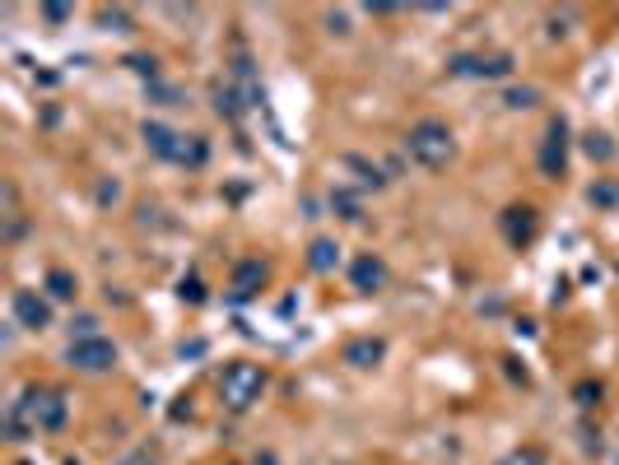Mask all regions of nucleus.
Returning a JSON list of instances; mask_svg holds the SVG:
<instances>
[{
    "label": "nucleus",
    "mask_w": 619,
    "mask_h": 465,
    "mask_svg": "<svg viewBox=\"0 0 619 465\" xmlns=\"http://www.w3.org/2000/svg\"><path fill=\"white\" fill-rule=\"evenodd\" d=\"M205 159H210V149H205L201 135H182V140H177V149H173L177 168H201Z\"/></svg>",
    "instance_id": "nucleus-13"
},
{
    "label": "nucleus",
    "mask_w": 619,
    "mask_h": 465,
    "mask_svg": "<svg viewBox=\"0 0 619 465\" xmlns=\"http://www.w3.org/2000/svg\"><path fill=\"white\" fill-rule=\"evenodd\" d=\"M266 261H238V270H233V298H238V303H247V298H256V293H261V284H266Z\"/></svg>",
    "instance_id": "nucleus-10"
},
{
    "label": "nucleus",
    "mask_w": 619,
    "mask_h": 465,
    "mask_svg": "<svg viewBox=\"0 0 619 465\" xmlns=\"http://www.w3.org/2000/svg\"><path fill=\"white\" fill-rule=\"evenodd\" d=\"M252 465H280V461H275V452H256Z\"/></svg>",
    "instance_id": "nucleus-25"
},
{
    "label": "nucleus",
    "mask_w": 619,
    "mask_h": 465,
    "mask_svg": "<svg viewBox=\"0 0 619 465\" xmlns=\"http://www.w3.org/2000/svg\"><path fill=\"white\" fill-rule=\"evenodd\" d=\"M350 284L359 293H377L382 284H387V261H382V256H373V252H364L350 266Z\"/></svg>",
    "instance_id": "nucleus-9"
},
{
    "label": "nucleus",
    "mask_w": 619,
    "mask_h": 465,
    "mask_svg": "<svg viewBox=\"0 0 619 465\" xmlns=\"http://www.w3.org/2000/svg\"><path fill=\"white\" fill-rule=\"evenodd\" d=\"M42 14H47L52 24H66V19H70V5H42Z\"/></svg>",
    "instance_id": "nucleus-23"
},
{
    "label": "nucleus",
    "mask_w": 619,
    "mask_h": 465,
    "mask_svg": "<svg viewBox=\"0 0 619 465\" xmlns=\"http://www.w3.org/2000/svg\"><path fill=\"white\" fill-rule=\"evenodd\" d=\"M587 196H592V205H619V186L615 182H596Z\"/></svg>",
    "instance_id": "nucleus-18"
},
{
    "label": "nucleus",
    "mask_w": 619,
    "mask_h": 465,
    "mask_svg": "<svg viewBox=\"0 0 619 465\" xmlns=\"http://www.w3.org/2000/svg\"><path fill=\"white\" fill-rule=\"evenodd\" d=\"M331 210H340V219H350V224L364 219V205H359V196H350V191H331Z\"/></svg>",
    "instance_id": "nucleus-16"
},
{
    "label": "nucleus",
    "mask_w": 619,
    "mask_h": 465,
    "mask_svg": "<svg viewBox=\"0 0 619 465\" xmlns=\"http://www.w3.org/2000/svg\"><path fill=\"white\" fill-rule=\"evenodd\" d=\"M14 410L24 414V424L33 428V433H61L70 419V405L56 386H28L24 396L14 400Z\"/></svg>",
    "instance_id": "nucleus-3"
},
{
    "label": "nucleus",
    "mask_w": 619,
    "mask_h": 465,
    "mask_svg": "<svg viewBox=\"0 0 619 465\" xmlns=\"http://www.w3.org/2000/svg\"><path fill=\"white\" fill-rule=\"evenodd\" d=\"M498 224H503V238L512 242V247H526V242L536 238V210H531V205H512V210H503V219H498Z\"/></svg>",
    "instance_id": "nucleus-8"
},
{
    "label": "nucleus",
    "mask_w": 619,
    "mask_h": 465,
    "mask_svg": "<svg viewBox=\"0 0 619 465\" xmlns=\"http://www.w3.org/2000/svg\"><path fill=\"white\" fill-rule=\"evenodd\" d=\"M503 465H545V456H540L536 447H522V452H508V456H503Z\"/></svg>",
    "instance_id": "nucleus-19"
},
{
    "label": "nucleus",
    "mask_w": 619,
    "mask_h": 465,
    "mask_svg": "<svg viewBox=\"0 0 619 465\" xmlns=\"http://www.w3.org/2000/svg\"><path fill=\"white\" fill-rule=\"evenodd\" d=\"M536 98H540L536 89H508V93H503V103H508V107H531Z\"/></svg>",
    "instance_id": "nucleus-20"
},
{
    "label": "nucleus",
    "mask_w": 619,
    "mask_h": 465,
    "mask_svg": "<svg viewBox=\"0 0 619 465\" xmlns=\"http://www.w3.org/2000/svg\"><path fill=\"white\" fill-rule=\"evenodd\" d=\"M308 266L317 270V275L336 270V266H340V247H336L331 238H312V247H308Z\"/></svg>",
    "instance_id": "nucleus-14"
},
{
    "label": "nucleus",
    "mask_w": 619,
    "mask_h": 465,
    "mask_svg": "<svg viewBox=\"0 0 619 465\" xmlns=\"http://www.w3.org/2000/svg\"><path fill=\"white\" fill-rule=\"evenodd\" d=\"M540 173L554 177V182L568 173V121L564 117L550 121V135H545V145H540Z\"/></svg>",
    "instance_id": "nucleus-5"
},
{
    "label": "nucleus",
    "mask_w": 619,
    "mask_h": 465,
    "mask_svg": "<svg viewBox=\"0 0 619 465\" xmlns=\"http://www.w3.org/2000/svg\"><path fill=\"white\" fill-rule=\"evenodd\" d=\"M117 465H159V461H154V452H131V456H122Z\"/></svg>",
    "instance_id": "nucleus-24"
},
{
    "label": "nucleus",
    "mask_w": 619,
    "mask_h": 465,
    "mask_svg": "<svg viewBox=\"0 0 619 465\" xmlns=\"http://www.w3.org/2000/svg\"><path fill=\"white\" fill-rule=\"evenodd\" d=\"M66 359L75 372H89V377H98V372H112L117 368V345H112L108 335H94V340H70Z\"/></svg>",
    "instance_id": "nucleus-4"
},
{
    "label": "nucleus",
    "mask_w": 619,
    "mask_h": 465,
    "mask_svg": "<svg viewBox=\"0 0 619 465\" xmlns=\"http://www.w3.org/2000/svg\"><path fill=\"white\" fill-rule=\"evenodd\" d=\"M10 312H14V326H24V331H47L52 326V303L33 289H19L10 298Z\"/></svg>",
    "instance_id": "nucleus-6"
},
{
    "label": "nucleus",
    "mask_w": 619,
    "mask_h": 465,
    "mask_svg": "<svg viewBox=\"0 0 619 465\" xmlns=\"http://www.w3.org/2000/svg\"><path fill=\"white\" fill-rule=\"evenodd\" d=\"M182 298H191V303H201V298H205L201 279H182Z\"/></svg>",
    "instance_id": "nucleus-22"
},
{
    "label": "nucleus",
    "mask_w": 619,
    "mask_h": 465,
    "mask_svg": "<svg viewBox=\"0 0 619 465\" xmlns=\"http://www.w3.org/2000/svg\"><path fill=\"white\" fill-rule=\"evenodd\" d=\"M573 396H578V405H596V400H601V386H592V382H582L578 391H573Z\"/></svg>",
    "instance_id": "nucleus-21"
},
{
    "label": "nucleus",
    "mask_w": 619,
    "mask_h": 465,
    "mask_svg": "<svg viewBox=\"0 0 619 465\" xmlns=\"http://www.w3.org/2000/svg\"><path fill=\"white\" fill-rule=\"evenodd\" d=\"M340 359L350 363V368L368 372V368H377V363L387 359V345H382V340H373V335H364V340H350V345L340 349Z\"/></svg>",
    "instance_id": "nucleus-11"
},
{
    "label": "nucleus",
    "mask_w": 619,
    "mask_h": 465,
    "mask_svg": "<svg viewBox=\"0 0 619 465\" xmlns=\"http://www.w3.org/2000/svg\"><path fill=\"white\" fill-rule=\"evenodd\" d=\"M512 70V56H452V75L466 80H503Z\"/></svg>",
    "instance_id": "nucleus-7"
},
{
    "label": "nucleus",
    "mask_w": 619,
    "mask_h": 465,
    "mask_svg": "<svg viewBox=\"0 0 619 465\" xmlns=\"http://www.w3.org/2000/svg\"><path fill=\"white\" fill-rule=\"evenodd\" d=\"M405 154H410L419 168L443 173L447 163L457 159V140H452V131H447V121L424 117V121H415V126H410V135H405Z\"/></svg>",
    "instance_id": "nucleus-1"
},
{
    "label": "nucleus",
    "mask_w": 619,
    "mask_h": 465,
    "mask_svg": "<svg viewBox=\"0 0 619 465\" xmlns=\"http://www.w3.org/2000/svg\"><path fill=\"white\" fill-rule=\"evenodd\" d=\"M47 293H52L56 303H75V293H80V279L70 275V270H47Z\"/></svg>",
    "instance_id": "nucleus-15"
},
{
    "label": "nucleus",
    "mask_w": 619,
    "mask_h": 465,
    "mask_svg": "<svg viewBox=\"0 0 619 465\" xmlns=\"http://www.w3.org/2000/svg\"><path fill=\"white\" fill-rule=\"evenodd\" d=\"M266 382H270V372L261 368V363H247V359L229 363V368L219 372V400H224V410L247 414L256 400H261Z\"/></svg>",
    "instance_id": "nucleus-2"
},
{
    "label": "nucleus",
    "mask_w": 619,
    "mask_h": 465,
    "mask_svg": "<svg viewBox=\"0 0 619 465\" xmlns=\"http://www.w3.org/2000/svg\"><path fill=\"white\" fill-rule=\"evenodd\" d=\"M140 135H145V149L154 154V159L173 163V149H177V140H182V131H168L163 121H145V126H140Z\"/></svg>",
    "instance_id": "nucleus-12"
},
{
    "label": "nucleus",
    "mask_w": 619,
    "mask_h": 465,
    "mask_svg": "<svg viewBox=\"0 0 619 465\" xmlns=\"http://www.w3.org/2000/svg\"><path fill=\"white\" fill-rule=\"evenodd\" d=\"M587 154H592V159H601V163L615 159V145H610V135H601V131L587 135Z\"/></svg>",
    "instance_id": "nucleus-17"
}]
</instances>
